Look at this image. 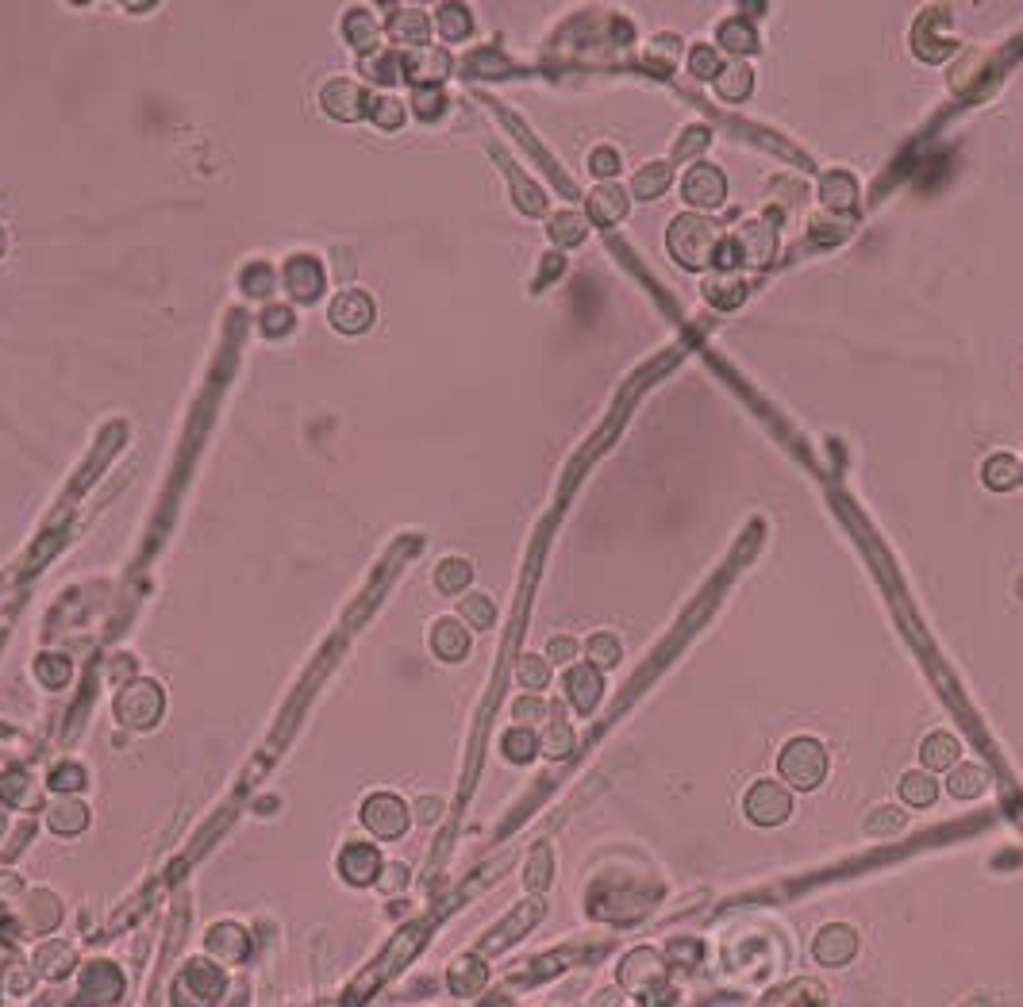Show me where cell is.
I'll return each mask as SVG.
<instances>
[{"mask_svg":"<svg viewBox=\"0 0 1023 1007\" xmlns=\"http://www.w3.org/2000/svg\"><path fill=\"white\" fill-rule=\"evenodd\" d=\"M670 250L681 266L689 270H704L708 262H716V231L712 223L700 216H681L670 227Z\"/></svg>","mask_w":1023,"mask_h":1007,"instance_id":"cell-1","label":"cell"},{"mask_svg":"<svg viewBox=\"0 0 1023 1007\" xmlns=\"http://www.w3.org/2000/svg\"><path fill=\"white\" fill-rule=\"evenodd\" d=\"M781 773H785V781H789V785L816 788L827 773L824 746H820V742H812V738H797V742H789V746L781 750Z\"/></svg>","mask_w":1023,"mask_h":1007,"instance_id":"cell-2","label":"cell"},{"mask_svg":"<svg viewBox=\"0 0 1023 1007\" xmlns=\"http://www.w3.org/2000/svg\"><path fill=\"white\" fill-rule=\"evenodd\" d=\"M747 815L758 823V827H774V823H781L785 815H789V792L777 785V781H758V785L750 788L747 792Z\"/></svg>","mask_w":1023,"mask_h":1007,"instance_id":"cell-3","label":"cell"},{"mask_svg":"<svg viewBox=\"0 0 1023 1007\" xmlns=\"http://www.w3.org/2000/svg\"><path fill=\"white\" fill-rule=\"evenodd\" d=\"M681 193H685V200L693 208H716L727 193L724 173L716 170V166H693V170L685 173V181H681Z\"/></svg>","mask_w":1023,"mask_h":1007,"instance_id":"cell-4","label":"cell"},{"mask_svg":"<svg viewBox=\"0 0 1023 1007\" xmlns=\"http://www.w3.org/2000/svg\"><path fill=\"white\" fill-rule=\"evenodd\" d=\"M858 950V938L850 927H827L820 938H816V958L824 965H839V961H850Z\"/></svg>","mask_w":1023,"mask_h":1007,"instance_id":"cell-5","label":"cell"},{"mask_svg":"<svg viewBox=\"0 0 1023 1007\" xmlns=\"http://www.w3.org/2000/svg\"><path fill=\"white\" fill-rule=\"evenodd\" d=\"M958 754H962V746H958V738L947 735V731L931 735L924 742V750H920L924 765H931V769H950V765L958 762Z\"/></svg>","mask_w":1023,"mask_h":1007,"instance_id":"cell-6","label":"cell"},{"mask_svg":"<svg viewBox=\"0 0 1023 1007\" xmlns=\"http://www.w3.org/2000/svg\"><path fill=\"white\" fill-rule=\"evenodd\" d=\"M566 688H570V700H574L581 712H589V708L600 700V677L593 673V669H570Z\"/></svg>","mask_w":1023,"mask_h":1007,"instance_id":"cell-7","label":"cell"},{"mask_svg":"<svg viewBox=\"0 0 1023 1007\" xmlns=\"http://www.w3.org/2000/svg\"><path fill=\"white\" fill-rule=\"evenodd\" d=\"M750 85H754V74H750L747 62H727L724 70L716 74V89H720V97H727V100L747 97Z\"/></svg>","mask_w":1023,"mask_h":1007,"instance_id":"cell-8","label":"cell"},{"mask_svg":"<svg viewBox=\"0 0 1023 1007\" xmlns=\"http://www.w3.org/2000/svg\"><path fill=\"white\" fill-rule=\"evenodd\" d=\"M539 911H543V908H539V904H524V908H520V911H516V915H512V919H516V923H508V927H504V931L489 934V938H485V946H481V950H485V954H497V946H504V942H512V938H516V934H524L527 927H531V923H535V919H539Z\"/></svg>","mask_w":1023,"mask_h":1007,"instance_id":"cell-9","label":"cell"},{"mask_svg":"<svg viewBox=\"0 0 1023 1007\" xmlns=\"http://www.w3.org/2000/svg\"><path fill=\"white\" fill-rule=\"evenodd\" d=\"M631 189H635V197H643V200L662 197V193L670 189V166H666V162H658V166H643Z\"/></svg>","mask_w":1023,"mask_h":1007,"instance_id":"cell-10","label":"cell"},{"mask_svg":"<svg viewBox=\"0 0 1023 1007\" xmlns=\"http://www.w3.org/2000/svg\"><path fill=\"white\" fill-rule=\"evenodd\" d=\"M1020 477H1023V469L1012 454H997V458L985 466V481H989L993 489H1012Z\"/></svg>","mask_w":1023,"mask_h":1007,"instance_id":"cell-11","label":"cell"},{"mask_svg":"<svg viewBox=\"0 0 1023 1007\" xmlns=\"http://www.w3.org/2000/svg\"><path fill=\"white\" fill-rule=\"evenodd\" d=\"M900 796H904L908 804L924 808V804H931V800L939 796V788H935V781H931V773H908V777L900 781Z\"/></svg>","mask_w":1023,"mask_h":1007,"instance_id":"cell-12","label":"cell"},{"mask_svg":"<svg viewBox=\"0 0 1023 1007\" xmlns=\"http://www.w3.org/2000/svg\"><path fill=\"white\" fill-rule=\"evenodd\" d=\"M858 197V189H854V181H850L847 173H831L824 181V204L827 208H839V212H847L850 204Z\"/></svg>","mask_w":1023,"mask_h":1007,"instance_id":"cell-13","label":"cell"},{"mask_svg":"<svg viewBox=\"0 0 1023 1007\" xmlns=\"http://www.w3.org/2000/svg\"><path fill=\"white\" fill-rule=\"evenodd\" d=\"M589 208L597 212V220H616L620 212H627L624 189H616V185H604V189H597V193H593Z\"/></svg>","mask_w":1023,"mask_h":1007,"instance_id":"cell-14","label":"cell"},{"mask_svg":"<svg viewBox=\"0 0 1023 1007\" xmlns=\"http://www.w3.org/2000/svg\"><path fill=\"white\" fill-rule=\"evenodd\" d=\"M435 650L443 654V658H462L466 650H470V642H466V631L462 627H454V623H439L435 627Z\"/></svg>","mask_w":1023,"mask_h":1007,"instance_id":"cell-15","label":"cell"},{"mask_svg":"<svg viewBox=\"0 0 1023 1007\" xmlns=\"http://www.w3.org/2000/svg\"><path fill=\"white\" fill-rule=\"evenodd\" d=\"M985 788V769L981 765H962L950 773V792L954 796H977Z\"/></svg>","mask_w":1023,"mask_h":1007,"instance_id":"cell-16","label":"cell"},{"mask_svg":"<svg viewBox=\"0 0 1023 1007\" xmlns=\"http://www.w3.org/2000/svg\"><path fill=\"white\" fill-rule=\"evenodd\" d=\"M720 43L731 54H747V50H754V31L747 24H724L720 27Z\"/></svg>","mask_w":1023,"mask_h":1007,"instance_id":"cell-17","label":"cell"},{"mask_svg":"<svg viewBox=\"0 0 1023 1007\" xmlns=\"http://www.w3.org/2000/svg\"><path fill=\"white\" fill-rule=\"evenodd\" d=\"M589 658L597 665L620 662V642H616V635H593V639H589Z\"/></svg>","mask_w":1023,"mask_h":1007,"instance_id":"cell-18","label":"cell"},{"mask_svg":"<svg viewBox=\"0 0 1023 1007\" xmlns=\"http://www.w3.org/2000/svg\"><path fill=\"white\" fill-rule=\"evenodd\" d=\"M689 70L697 77H712L716 81V74L724 70V62L716 58V50L712 47H693V58H689Z\"/></svg>","mask_w":1023,"mask_h":1007,"instance_id":"cell-19","label":"cell"},{"mask_svg":"<svg viewBox=\"0 0 1023 1007\" xmlns=\"http://www.w3.org/2000/svg\"><path fill=\"white\" fill-rule=\"evenodd\" d=\"M504 750H508V758H516V762H524L535 754V738L527 735V731H512L508 742H504Z\"/></svg>","mask_w":1023,"mask_h":1007,"instance_id":"cell-20","label":"cell"},{"mask_svg":"<svg viewBox=\"0 0 1023 1007\" xmlns=\"http://www.w3.org/2000/svg\"><path fill=\"white\" fill-rule=\"evenodd\" d=\"M547 665L539 662V658H527V662H520V681L524 685H531V688H543L547 685Z\"/></svg>","mask_w":1023,"mask_h":1007,"instance_id":"cell-21","label":"cell"},{"mask_svg":"<svg viewBox=\"0 0 1023 1007\" xmlns=\"http://www.w3.org/2000/svg\"><path fill=\"white\" fill-rule=\"evenodd\" d=\"M462 612H466V619H474L477 627H489V623H493V608H489V600H481V596H477V600H466Z\"/></svg>","mask_w":1023,"mask_h":1007,"instance_id":"cell-22","label":"cell"},{"mask_svg":"<svg viewBox=\"0 0 1023 1007\" xmlns=\"http://www.w3.org/2000/svg\"><path fill=\"white\" fill-rule=\"evenodd\" d=\"M589 166H593V173H600V177H612V173L620 170V158H616V150L600 147Z\"/></svg>","mask_w":1023,"mask_h":1007,"instance_id":"cell-23","label":"cell"},{"mask_svg":"<svg viewBox=\"0 0 1023 1007\" xmlns=\"http://www.w3.org/2000/svg\"><path fill=\"white\" fill-rule=\"evenodd\" d=\"M870 827H874V831H881V835H889V831L904 827V815H900V811H893V808H885V811H877L874 819H870Z\"/></svg>","mask_w":1023,"mask_h":1007,"instance_id":"cell-24","label":"cell"},{"mask_svg":"<svg viewBox=\"0 0 1023 1007\" xmlns=\"http://www.w3.org/2000/svg\"><path fill=\"white\" fill-rule=\"evenodd\" d=\"M547 877H550V858H547V850H539V854H535V869H527V885L543 888Z\"/></svg>","mask_w":1023,"mask_h":1007,"instance_id":"cell-25","label":"cell"},{"mask_svg":"<svg viewBox=\"0 0 1023 1007\" xmlns=\"http://www.w3.org/2000/svg\"><path fill=\"white\" fill-rule=\"evenodd\" d=\"M704 143H708V135H704V131H689V135H681V143H677V158L697 154L693 147H704Z\"/></svg>","mask_w":1023,"mask_h":1007,"instance_id":"cell-26","label":"cell"},{"mask_svg":"<svg viewBox=\"0 0 1023 1007\" xmlns=\"http://www.w3.org/2000/svg\"><path fill=\"white\" fill-rule=\"evenodd\" d=\"M574 654H577V646L570 639H554V642H550V658H554V662H570Z\"/></svg>","mask_w":1023,"mask_h":1007,"instance_id":"cell-27","label":"cell"},{"mask_svg":"<svg viewBox=\"0 0 1023 1007\" xmlns=\"http://www.w3.org/2000/svg\"><path fill=\"white\" fill-rule=\"evenodd\" d=\"M516 715H520V719H539V715H543V704H539V700H516Z\"/></svg>","mask_w":1023,"mask_h":1007,"instance_id":"cell-28","label":"cell"}]
</instances>
